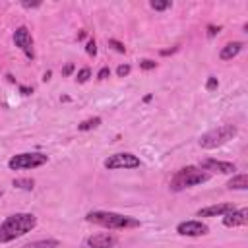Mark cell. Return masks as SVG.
<instances>
[{"label":"cell","mask_w":248,"mask_h":248,"mask_svg":"<svg viewBox=\"0 0 248 248\" xmlns=\"http://www.w3.org/2000/svg\"><path fill=\"white\" fill-rule=\"evenodd\" d=\"M37 225V217L33 213H14L0 223V244L12 242L27 232H31Z\"/></svg>","instance_id":"cell-1"},{"label":"cell","mask_w":248,"mask_h":248,"mask_svg":"<svg viewBox=\"0 0 248 248\" xmlns=\"http://www.w3.org/2000/svg\"><path fill=\"white\" fill-rule=\"evenodd\" d=\"M85 221L87 223H95L99 227H105V229H114V231H122V229H136L140 227V219L136 217H130V215H122V213H114V211H101V209H95V211H89L85 215Z\"/></svg>","instance_id":"cell-2"},{"label":"cell","mask_w":248,"mask_h":248,"mask_svg":"<svg viewBox=\"0 0 248 248\" xmlns=\"http://www.w3.org/2000/svg\"><path fill=\"white\" fill-rule=\"evenodd\" d=\"M209 172L200 169V167H184L180 170L174 172V176L170 178V190L172 192H180L184 188H192V186H198V184H203L209 180Z\"/></svg>","instance_id":"cell-3"},{"label":"cell","mask_w":248,"mask_h":248,"mask_svg":"<svg viewBox=\"0 0 248 248\" xmlns=\"http://www.w3.org/2000/svg\"><path fill=\"white\" fill-rule=\"evenodd\" d=\"M236 132L238 130H236L234 124H223V126H217V128L202 134V138H200L198 143H200L202 149H215V147L227 143L229 140H232L236 136Z\"/></svg>","instance_id":"cell-4"},{"label":"cell","mask_w":248,"mask_h":248,"mask_svg":"<svg viewBox=\"0 0 248 248\" xmlns=\"http://www.w3.org/2000/svg\"><path fill=\"white\" fill-rule=\"evenodd\" d=\"M46 161H48V155H45V153H37V151H31V153H17V155L10 157L8 167H10L12 170L37 169V167L45 165Z\"/></svg>","instance_id":"cell-5"},{"label":"cell","mask_w":248,"mask_h":248,"mask_svg":"<svg viewBox=\"0 0 248 248\" xmlns=\"http://www.w3.org/2000/svg\"><path fill=\"white\" fill-rule=\"evenodd\" d=\"M103 165L108 170H118V169H138L141 161L134 153H114V155H108Z\"/></svg>","instance_id":"cell-6"},{"label":"cell","mask_w":248,"mask_h":248,"mask_svg":"<svg viewBox=\"0 0 248 248\" xmlns=\"http://www.w3.org/2000/svg\"><path fill=\"white\" fill-rule=\"evenodd\" d=\"M14 43H16V46H17V48H21V50L25 52V56H27L29 60H33V58H35V50H33V37H31L29 29H27L25 25H21V27H17V29L14 31Z\"/></svg>","instance_id":"cell-7"},{"label":"cell","mask_w":248,"mask_h":248,"mask_svg":"<svg viewBox=\"0 0 248 248\" xmlns=\"http://www.w3.org/2000/svg\"><path fill=\"white\" fill-rule=\"evenodd\" d=\"M176 232L182 234V236H202V234H207L209 229L205 223L202 221H196V219H190V221H182L176 225Z\"/></svg>","instance_id":"cell-8"},{"label":"cell","mask_w":248,"mask_h":248,"mask_svg":"<svg viewBox=\"0 0 248 248\" xmlns=\"http://www.w3.org/2000/svg\"><path fill=\"white\" fill-rule=\"evenodd\" d=\"M200 169L203 170H211V172H221V174H234L236 167L229 161H217V159H203L200 163Z\"/></svg>","instance_id":"cell-9"},{"label":"cell","mask_w":248,"mask_h":248,"mask_svg":"<svg viewBox=\"0 0 248 248\" xmlns=\"http://www.w3.org/2000/svg\"><path fill=\"white\" fill-rule=\"evenodd\" d=\"M248 223V209L242 207V209H232L229 213L223 215V225L225 227H242Z\"/></svg>","instance_id":"cell-10"},{"label":"cell","mask_w":248,"mask_h":248,"mask_svg":"<svg viewBox=\"0 0 248 248\" xmlns=\"http://www.w3.org/2000/svg\"><path fill=\"white\" fill-rule=\"evenodd\" d=\"M114 244H116V238L108 232H97V234H91L87 238L89 248H112Z\"/></svg>","instance_id":"cell-11"},{"label":"cell","mask_w":248,"mask_h":248,"mask_svg":"<svg viewBox=\"0 0 248 248\" xmlns=\"http://www.w3.org/2000/svg\"><path fill=\"white\" fill-rule=\"evenodd\" d=\"M232 209H234L232 203H215V205H207V207L198 209V217H217V215H225Z\"/></svg>","instance_id":"cell-12"},{"label":"cell","mask_w":248,"mask_h":248,"mask_svg":"<svg viewBox=\"0 0 248 248\" xmlns=\"http://www.w3.org/2000/svg\"><path fill=\"white\" fill-rule=\"evenodd\" d=\"M242 46H244V43H240V41H234V43H227L223 48H221V52H219V58L221 60H232L240 50H242Z\"/></svg>","instance_id":"cell-13"},{"label":"cell","mask_w":248,"mask_h":248,"mask_svg":"<svg viewBox=\"0 0 248 248\" xmlns=\"http://www.w3.org/2000/svg\"><path fill=\"white\" fill-rule=\"evenodd\" d=\"M227 188H231V190H246L248 188V176L246 174H234L227 182Z\"/></svg>","instance_id":"cell-14"},{"label":"cell","mask_w":248,"mask_h":248,"mask_svg":"<svg viewBox=\"0 0 248 248\" xmlns=\"http://www.w3.org/2000/svg\"><path fill=\"white\" fill-rule=\"evenodd\" d=\"M23 248H58V240L54 238H43V240H33L25 244Z\"/></svg>","instance_id":"cell-15"},{"label":"cell","mask_w":248,"mask_h":248,"mask_svg":"<svg viewBox=\"0 0 248 248\" xmlns=\"http://www.w3.org/2000/svg\"><path fill=\"white\" fill-rule=\"evenodd\" d=\"M99 124H101V118H99V116H93V118H87V120L79 122V124H78V130H81V132H87V130H93V128H97Z\"/></svg>","instance_id":"cell-16"},{"label":"cell","mask_w":248,"mask_h":248,"mask_svg":"<svg viewBox=\"0 0 248 248\" xmlns=\"http://www.w3.org/2000/svg\"><path fill=\"white\" fill-rule=\"evenodd\" d=\"M12 184H14L16 188H19V190H33V186H35L33 178H14Z\"/></svg>","instance_id":"cell-17"},{"label":"cell","mask_w":248,"mask_h":248,"mask_svg":"<svg viewBox=\"0 0 248 248\" xmlns=\"http://www.w3.org/2000/svg\"><path fill=\"white\" fill-rule=\"evenodd\" d=\"M149 6H151L153 10H157V12H163V10H169L172 4H170L169 0H165V2H161V0H153V2H149Z\"/></svg>","instance_id":"cell-18"},{"label":"cell","mask_w":248,"mask_h":248,"mask_svg":"<svg viewBox=\"0 0 248 248\" xmlns=\"http://www.w3.org/2000/svg\"><path fill=\"white\" fill-rule=\"evenodd\" d=\"M89 78H91V70H89V68H81V70L78 72V76H76L78 83H85Z\"/></svg>","instance_id":"cell-19"},{"label":"cell","mask_w":248,"mask_h":248,"mask_svg":"<svg viewBox=\"0 0 248 248\" xmlns=\"http://www.w3.org/2000/svg\"><path fill=\"white\" fill-rule=\"evenodd\" d=\"M108 46H112L116 52H126V46L120 41H116V39H108Z\"/></svg>","instance_id":"cell-20"},{"label":"cell","mask_w":248,"mask_h":248,"mask_svg":"<svg viewBox=\"0 0 248 248\" xmlns=\"http://www.w3.org/2000/svg\"><path fill=\"white\" fill-rule=\"evenodd\" d=\"M85 52H87L89 56H95V54H97V43H95L93 39L87 41V45H85Z\"/></svg>","instance_id":"cell-21"},{"label":"cell","mask_w":248,"mask_h":248,"mask_svg":"<svg viewBox=\"0 0 248 248\" xmlns=\"http://www.w3.org/2000/svg\"><path fill=\"white\" fill-rule=\"evenodd\" d=\"M217 87H219V81H217V78L209 76V78H207V81H205V89H207V91H215Z\"/></svg>","instance_id":"cell-22"},{"label":"cell","mask_w":248,"mask_h":248,"mask_svg":"<svg viewBox=\"0 0 248 248\" xmlns=\"http://www.w3.org/2000/svg\"><path fill=\"white\" fill-rule=\"evenodd\" d=\"M130 74V66L128 64H120L118 68H116V76L118 78H124V76H128Z\"/></svg>","instance_id":"cell-23"},{"label":"cell","mask_w":248,"mask_h":248,"mask_svg":"<svg viewBox=\"0 0 248 248\" xmlns=\"http://www.w3.org/2000/svg\"><path fill=\"white\" fill-rule=\"evenodd\" d=\"M155 66H157V64H155V62H153V60H147V58H145V60H141V62H140V68H141V70H153V68H155Z\"/></svg>","instance_id":"cell-24"},{"label":"cell","mask_w":248,"mask_h":248,"mask_svg":"<svg viewBox=\"0 0 248 248\" xmlns=\"http://www.w3.org/2000/svg\"><path fill=\"white\" fill-rule=\"evenodd\" d=\"M108 76H110V70L108 68H101L99 74H97V79H107Z\"/></svg>","instance_id":"cell-25"},{"label":"cell","mask_w":248,"mask_h":248,"mask_svg":"<svg viewBox=\"0 0 248 248\" xmlns=\"http://www.w3.org/2000/svg\"><path fill=\"white\" fill-rule=\"evenodd\" d=\"M219 31H221L219 25H217V27H215V25H209V27H207V35H209V37H215Z\"/></svg>","instance_id":"cell-26"},{"label":"cell","mask_w":248,"mask_h":248,"mask_svg":"<svg viewBox=\"0 0 248 248\" xmlns=\"http://www.w3.org/2000/svg\"><path fill=\"white\" fill-rule=\"evenodd\" d=\"M21 6H23V8H39L41 2H21Z\"/></svg>","instance_id":"cell-27"},{"label":"cell","mask_w":248,"mask_h":248,"mask_svg":"<svg viewBox=\"0 0 248 248\" xmlns=\"http://www.w3.org/2000/svg\"><path fill=\"white\" fill-rule=\"evenodd\" d=\"M19 91H21V95H31V93H33V87H25V85H21Z\"/></svg>","instance_id":"cell-28"},{"label":"cell","mask_w":248,"mask_h":248,"mask_svg":"<svg viewBox=\"0 0 248 248\" xmlns=\"http://www.w3.org/2000/svg\"><path fill=\"white\" fill-rule=\"evenodd\" d=\"M72 70H74V64H68V66L62 70V74H64V76H70V74H72Z\"/></svg>","instance_id":"cell-29"},{"label":"cell","mask_w":248,"mask_h":248,"mask_svg":"<svg viewBox=\"0 0 248 248\" xmlns=\"http://www.w3.org/2000/svg\"><path fill=\"white\" fill-rule=\"evenodd\" d=\"M43 79H45V81H48V79H50V72H45V76H43Z\"/></svg>","instance_id":"cell-30"},{"label":"cell","mask_w":248,"mask_h":248,"mask_svg":"<svg viewBox=\"0 0 248 248\" xmlns=\"http://www.w3.org/2000/svg\"><path fill=\"white\" fill-rule=\"evenodd\" d=\"M0 196H2V190H0Z\"/></svg>","instance_id":"cell-31"}]
</instances>
